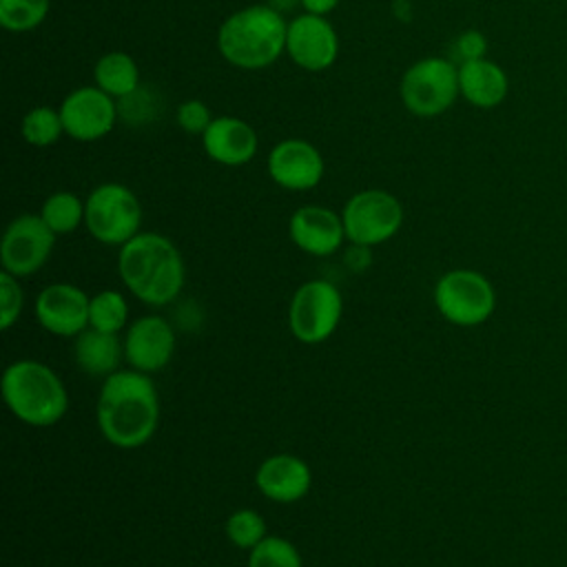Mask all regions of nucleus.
Instances as JSON below:
<instances>
[{"label":"nucleus","instance_id":"1","mask_svg":"<svg viewBox=\"0 0 567 567\" xmlns=\"http://www.w3.org/2000/svg\"><path fill=\"white\" fill-rule=\"evenodd\" d=\"M95 414L111 445L135 450L148 443L159 423V396L151 374L133 368L109 374L100 388Z\"/></svg>","mask_w":567,"mask_h":567},{"label":"nucleus","instance_id":"2","mask_svg":"<svg viewBox=\"0 0 567 567\" xmlns=\"http://www.w3.org/2000/svg\"><path fill=\"white\" fill-rule=\"evenodd\" d=\"M117 272L133 297L157 308L175 301L186 279L177 246L159 233H137L120 246Z\"/></svg>","mask_w":567,"mask_h":567},{"label":"nucleus","instance_id":"3","mask_svg":"<svg viewBox=\"0 0 567 567\" xmlns=\"http://www.w3.org/2000/svg\"><path fill=\"white\" fill-rule=\"evenodd\" d=\"M288 22L268 4H250L230 13L217 31V49L237 69L270 66L286 51Z\"/></svg>","mask_w":567,"mask_h":567},{"label":"nucleus","instance_id":"4","mask_svg":"<svg viewBox=\"0 0 567 567\" xmlns=\"http://www.w3.org/2000/svg\"><path fill=\"white\" fill-rule=\"evenodd\" d=\"M0 388L11 414L33 427L55 425L69 410L62 379L35 359H20L7 365Z\"/></svg>","mask_w":567,"mask_h":567},{"label":"nucleus","instance_id":"5","mask_svg":"<svg viewBox=\"0 0 567 567\" xmlns=\"http://www.w3.org/2000/svg\"><path fill=\"white\" fill-rule=\"evenodd\" d=\"M84 226L100 244L124 246L142 233V204L124 184H100L84 199Z\"/></svg>","mask_w":567,"mask_h":567},{"label":"nucleus","instance_id":"6","mask_svg":"<svg viewBox=\"0 0 567 567\" xmlns=\"http://www.w3.org/2000/svg\"><path fill=\"white\" fill-rule=\"evenodd\" d=\"M434 306L445 321L461 328H474L494 315L496 290L483 272L454 268L439 277L434 286Z\"/></svg>","mask_w":567,"mask_h":567},{"label":"nucleus","instance_id":"7","mask_svg":"<svg viewBox=\"0 0 567 567\" xmlns=\"http://www.w3.org/2000/svg\"><path fill=\"white\" fill-rule=\"evenodd\" d=\"M399 95L410 113L419 117H436L461 95L458 66L447 58H423L403 73Z\"/></svg>","mask_w":567,"mask_h":567},{"label":"nucleus","instance_id":"8","mask_svg":"<svg viewBox=\"0 0 567 567\" xmlns=\"http://www.w3.org/2000/svg\"><path fill=\"white\" fill-rule=\"evenodd\" d=\"M343 315L339 288L328 279H310L301 284L288 308V326L297 341L306 346L323 343L334 334Z\"/></svg>","mask_w":567,"mask_h":567},{"label":"nucleus","instance_id":"9","mask_svg":"<svg viewBox=\"0 0 567 567\" xmlns=\"http://www.w3.org/2000/svg\"><path fill=\"white\" fill-rule=\"evenodd\" d=\"M341 219L348 241L372 248L399 233L403 224V206L388 190L365 188L346 202Z\"/></svg>","mask_w":567,"mask_h":567},{"label":"nucleus","instance_id":"10","mask_svg":"<svg viewBox=\"0 0 567 567\" xmlns=\"http://www.w3.org/2000/svg\"><path fill=\"white\" fill-rule=\"evenodd\" d=\"M55 233L44 224L40 215L24 213L9 221L0 241L2 270L13 277H29L40 270L51 257Z\"/></svg>","mask_w":567,"mask_h":567},{"label":"nucleus","instance_id":"11","mask_svg":"<svg viewBox=\"0 0 567 567\" xmlns=\"http://www.w3.org/2000/svg\"><path fill=\"white\" fill-rule=\"evenodd\" d=\"M64 133L78 142H95L109 135L117 122L115 97L100 86H78L60 104Z\"/></svg>","mask_w":567,"mask_h":567},{"label":"nucleus","instance_id":"12","mask_svg":"<svg viewBox=\"0 0 567 567\" xmlns=\"http://www.w3.org/2000/svg\"><path fill=\"white\" fill-rule=\"evenodd\" d=\"M286 53L303 71H326L339 55V35L326 16L301 13L288 22Z\"/></svg>","mask_w":567,"mask_h":567},{"label":"nucleus","instance_id":"13","mask_svg":"<svg viewBox=\"0 0 567 567\" xmlns=\"http://www.w3.org/2000/svg\"><path fill=\"white\" fill-rule=\"evenodd\" d=\"M91 297L73 284H49L35 299V319L55 337H78L89 328Z\"/></svg>","mask_w":567,"mask_h":567},{"label":"nucleus","instance_id":"14","mask_svg":"<svg viewBox=\"0 0 567 567\" xmlns=\"http://www.w3.org/2000/svg\"><path fill=\"white\" fill-rule=\"evenodd\" d=\"M175 352V330L159 315L135 319L124 334V359L133 370L153 374L168 365Z\"/></svg>","mask_w":567,"mask_h":567},{"label":"nucleus","instance_id":"15","mask_svg":"<svg viewBox=\"0 0 567 567\" xmlns=\"http://www.w3.org/2000/svg\"><path fill=\"white\" fill-rule=\"evenodd\" d=\"M268 175L286 190H310L323 177V157L308 140L288 137L270 148Z\"/></svg>","mask_w":567,"mask_h":567},{"label":"nucleus","instance_id":"16","mask_svg":"<svg viewBox=\"0 0 567 567\" xmlns=\"http://www.w3.org/2000/svg\"><path fill=\"white\" fill-rule=\"evenodd\" d=\"M288 233L292 244L312 257H330L346 239L341 215L317 204L297 208L288 221Z\"/></svg>","mask_w":567,"mask_h":567},{"label":"nucleus","instance_id":"17","mask_svg":"<svg viewBox=\"0 0 567 567\" xmlns=\"http://www.w3.org/2000/svg\"><path fill=\"white\" fill-rule=\"evenodd\" d=\"M257 489L261 496L275 503H297L312 485V472L301 456L295 454H272L257 467L255 474Z\"/></svg>","mask_w":567,"mask_h":567},{"label":"nucleus","instance_id":"18","mask_svg":"<svg viewBox=\"0 0 567 567\" xmlns=\"http://www.w3.org/2000/svg\"><path fill=\"white\" fill-rule=\"evenodd\" d=\"M204 153L221 166H244L248 164L259 148L255 128L235 115L213 117L210 126L202 135Z\"/></svg>","mask_w":567,"mask_h":567},{"label":"nucleus","instance_id":"19","mask_svg":"<svg viewBox=\"0 0 567 567\" xmlns=\"http://www.w3.org/2000/svg\"><path fill=\"white\" fill-rule=\"evenodd\" d=\"M458 91L465 102L476 109H496L509 91L505 69L487 58L458 64Z\"/></svg>","mask_w":567,"mask_h":567},{"label":"nucleus","instance_id":"20","mask_svg":"<svg viewBox=\"0 0 567 567\" xmlns=\"http://www.w3.org/2000/svg\"><path fill=\"white\" fill-rule=\"evenodd\" d=\"M73 354L78 368L91 377H109L120 370V361L124 357V343L117 334L104 332L97 328H86L75 337Z\"/></svg>","mask_w":567,"mask_h":567},{"label":"nucleus","instance_id":"21","mask_svg":"<svg viewBox=\"0 0 567 567\" xmlns=\"http://www.w3.org/2000/svg\"><path fill=\"white\" fill-rule=\"evenodd\" d=\"M95 86H100L111 97H126L140 89L137 62L124 51L104 53L93 69Z\"/></svg>","mask_w":567,"mask_h":567},{"label":"nucleus","instance_id":"22","mask_svg":"<svg viewBox=\"0 0 567 567\" xmlns=\"http://www.w3.org/2000/svg\"><path fill=\"white\" fill-rule=\"evenodd\" d=\"M40 217L55 235H69L84 224V202L71 190H58L44 199Z\"/></svg>","mask_w":567,"mask_h":567},{"label":"nucleus","instance_id":"23","mask_svg":"<svg viewBox=\"0 0 567 567\" xmlns=\"http://www.w3.org/2000/svg\"><path fill=\"white\" fill-rule=\"evenodd\" d=\"M128 321V303L117 290H100L89 303V326L120 334Z\"/></svg>","mask_w":567,"mask_h":567},{"label":"nucleus","instance_id":"24","mask_svg":"<svg viewBox=\"0 0 567 567\" xmlns=\"http://www.w3.org/2000/svg\"><path fill=\"white\" fill-rule=\"evenodd\" d=\"M22 137L27 140V144L44 148L51 146L60 140V135L64 133V124H62V115L60 111L51 109V106H33L20 124Z\"/></svg>","mask_w":567,"mask_h":567},{"label":"nucleus","instance_id":"25","mask_svg":"<svg viewBox=\"0 0 567 567\" xmlns=\"http://www.w3.org/2000/svg\"><path fill=\"white\" fill-rule=\"evenodd\" d=\"M49 7V0H0V24L16 33L31 31L44 22Z\"/></svg>","mask_w":567,"mask_h":567},{"label":"nucleus","instance_id":"26","mask_svg":"<svg viewBox=\"0 0 567 567\" xmlns=\"http://www.w3.org/2000/svg\"><path fill=\"white\" fill-rule=\"evenodd\" d=\"M226 536L239 549H255L266 536V520L255 509H237L226 520Z\"/></svg>","mask_w":567,"mask_h":567},{"label":"nucleus","instance_id":"27","mask_svg":"<svg viewBox=\"0 0 567 567\" xmlns=\"http://www.w3.org/2000/svg\"><path fill=\"white\" fill-rule=\"evenodd\" d=\"M248 567H303L299 549L281 536H266L250 549Z\"/></svg>","mask_w":567,"mask_h":567},{"label":"nucleus","instance_id":"28","mask_svg":"<svg viewBox=\"0 0 567 567\" xmlns=\"http://www.w3.org/2000/svg\"><path fill=\"white\" fill-rule=\"evenodd\" d=\"M22 303H24V295L18 284V277L2 270L0 272V328L2 330H9L18 321L22 312Z\"/></svg>","mask_w":567,"mask_h":567},{"label":"nucleus","instance_id":"29","mask_svg":"<svg viewBox=\"0 0 567 567\" xmlns=\"http://www.w3.org/2000/svg\"><path fill=\"white\" fill-rule=\"evenodd\" d=\"M213 115L202 100H186L177 106V126L190 135H204Z\"/></svg>","mask_w":567,"mask_h":567},{"label":"nucleus","instance_id":"30","mask_svg":"<svg viewBox=\"0 0 567 567\" xmlns=\"http://www.w3.org/2000/svg\"><path fill=\"white\" fill-rule=\"evenodd\" d=\"M452 53H454V60H458L461 64L481 60L487 53V40L478 29H465L454 38Z\"/></svg>","mask_w":567,"mask_h":567},{"label":"nucleus","instance_id":"31","mask_svg":"<svg viewBox=\"0 0 567 567\" xmlns=\"http://www.w3.org/2000/svg\"><path fill=\"white\" fill-rule=\"evenodd\" d=\"M339 4V0H301V7L306 9V13H315V16H328L330 11H334Z\"/></svg>","mask_w":567,"mask_h":567},{"label":"nucleus","instance_id":"32","mask_svg":"<svg viewBox=\"0 0 567 567\" xmlns=\"http://www.w3.org/2000/svg\"><path fill=\"white\" fill-rule=\"evenodd\" d=\"M266 4H268V7H272L275 11L284 13V11H290V9H295L297 4H301V0H268Z\"/></svg>","mask_w":567,"mask_h":567}]
</instances>
